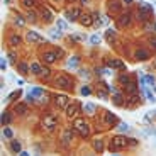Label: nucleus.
<instances>
[{"mask_svg": "<svg viewBox=\"0 0 156 156\" xmlns=\"http://www.w3.org/2000/svg\"><path fill=\"white\" fill-rule=\"evenodd\" d=\"M73 129L75 132H78L80 138H88L90 136V124L85 122V119H82V117H76L73 121Z\"/></svg>", "mask_w": 156, "mask_h": 156, "instance_id": "f257e3e1", "label": "nucleus"}, {"mask_svg": "<svg viewBox=\"0 0 156 156\" xmlns=\"http://www.w3.org/2000/svg\"><path fill=\"white\" fill-rule=\"evenodd\" d=\"M129 146V139H126L124 136H114L110 139V144H109V149L112 153H119L122 149H126Z\"/></svg>", "mask_w": 156, "mask_h": 156, "instance_id": "f03ea898", "label": "nucleus"}, {"mask_svg": "<svg viewBox=\"0 0 156 156\" xmlns=\"http://www.w3.org/2000/svg\"><path fill=\"white\" fill-rule=\"evenodd\" d=\"M54 85H56L58 88H63V90H71V88H73V80H71L68 75L61 73L54 78Z\"/></svg>", "mask_w": 156, "mask_h": 156, "instance_id": "7ed1b4c3", "label": "nucleus"}, {"mask_svg": "<svg viewBox=\"0 0 156 156\" xmlns=\"http://www.w3.org/2000/svg\"><path fill=\"white\" fill-rule=\"evenodd\" d=\"M26 41L31 44H43L44 37L39 32H36V31H29V32H26Z\"/></svg>", "mask_w": 156, "mask_h": 156, "instance_id": "20e7f679", "label": "nucleus"}, {"mask_svg": "<svg viewBox=\"0 0 156 156\" xmlns=\"http://www.w3.org/2000/svg\"><path fill=\"white\" fill-rule=\"evenodd\" d=\"M65 17H66V21H70V22H75V21H78V19L82 17V10L80 9H68L65 12Z\"/></svg>", "mask_w": 156, "mask_h": 156, "instance_id": "39448f33", "label": "nucleus"}, {"mask_svg": "<svg viewBox=\"0 0 156 156\" xmlns=\"http://www.w3.org/2000/svg\"><path fill=\"white\" fill-rule=\"evenodd\" d=\"M43 126L46 127L48 131H53L54 127L58 126V119L54 115H44V119H43Z\"/></svg>", "mask_w": 156, "mask_h": 156, "instance_id": "423d86ee", "label": "nucleus"}, {"mask_svg": "<svg viewBox=\"0 0 156 156\" xmlns=\"http://www.w3.org/2000/svg\"><path fill=\"white\" fill-rule=\"evenodd\" d=\"M66 117H76V114H80V104L78 102H71L68 104V107L65 109Z\"/></svg>", "mask_w": 156, "mask_h": 156, "instance_id": "0eeeda50", "label": "nucleus"}, {"mask_svg": "<svg viewBox=\"0 0 156 156\" xmlns=\"http://www.w3.org/2000/svg\"><path fill=\"white\" fill-rule=\"evenodd\" d=\"M41 60H43L46 65H53V63L58 60V54H56V51H44L43 54H41Z\"/></svg>", "mask_w": 156, "mask_h": 156, "instance_id": "6e6552de", "label": "nucleus"}, {"mask_svg": "<svg viewBox=\"0 0 156 156\" xmlns=\"http://www.w3.org/2000/svg\"><path fill=\"white\" fill-rule=\"evenodd\" d=\"M54 104H56L58 109H66L70 104V99L66 95H56L54 97Z\"/></svg>", "mask_w": 156, "mask_h": 156, "instance_id": "1a4fd4ad", "label": "nucleus"}, {"mask_svg": "<svg viewBox=\"0 0 156 156\" xmlns=\"http://www.w3.org/2000/svg\"><path fill=\"white\" fill-rule=\"evenodd\" d=\"M134 58L138 61H146V60H149V51L144 49V48H139L138 51L134 53Z\"/></svg>", "mask_w": 156, "mask_h": 156, "instance_id": "9d476101", "label": "nucleus"}, {"mask_svg": "<svg viewBox=\"0 0 156 156\" xmlns=\"http://www.w3.org/2000/svg\"><path fill=\"white\" fill-rule=\"evenodd\" d=\"M75 129H65V132H63V136H61V141H63V146L68 148L70 144H71V134H73Z\"/></svg>", "mask_w": 156, "mask_h": 156, "instance_id": "9b49d317", "label": "nucleus"}, {"mask_svg": "<svg viewBox=\"0 0 156 156\" xmlns=\"http://www.w3.org/2000/svg\"><path fill=\"white\" fill-rule=\"evenodd\" d=\"M80 22H82V26L90 27V26H93V17H92L90 14H82V17H80Z\"/></svg>", "mask_w": 156, "mask_h": 156, "instance_id": "f8f14e48", "label": "nucleus"}, {"mask_svg": "<svg viewBox=\"0 0 156 156\" xmlns=\"http://www.w3.org/2000/svg\"><path fill=\"white\" fill-rule=\"evenodd\" d=\"M131 19H132V15H131L129 12H127V14H122L121 19H119V26H121V27H127V26H131Z\"/></svg>", "mask_w": 156, "mask_h": 156, "instance_id": "ddd939ff", "label": "nucleus"}, {"mask_svg": "<svg viewBox=\"0 0 156 156\" xmlns=\"http://www.w3.org/2000/svg\"><path fill=\"white\" fill-rule=\"evenodd\" d=\"M107 66H109V68H117V70H124V68H126L124 63H122L121 60H115V58H114V60H109Z\"/></svg>", "mask_w": 156, "mask_h": 156, "instance_id": "4468645a", "label": "nucleus"}, {"mask_svg": "<svg viewBox=\"0 0 156 156\" xmlns=\"http://www.w3.org/2000/svg\"><path fill=\"white\" fill-rule=\"evenodd\" d=\"M41 17H43V21L46 22V24H49V22H53V14L49 9H43L41 10Z\"/></svg>", "mask_w": 156, "mask_h": 156, "instance_id": "2eb2a0df", "label": "nucleus"}, {"mask_svg": "<svg viewBox=\"0 0 156 156\" xmlns=\"http://www.w3.org/2000/svg\"><path fill=\"white\" fill-rule=\"evenodd\" d=\"M21 36H17V34H10V37H9V46H12V48H15V46H19L21 44Z\"/></svg>", "mask_w": 156, "mask_h": 156, "instance_id": "dca6fc26", "label": "nucleus"}, {"mask_svg": "<svg viewBox=\"0 0 156 156\" xmlns=\"http://www.w3.org/2000/svg\"><path fill=\"white\" fill-rule=\"evenodd\" d=\"M31 73L36 75V76H41V73H43L41 65H39V63H31Z\"/></svg>", "mask_w": 156, "mask_h": 156, "instance_id": "f3484780", "label": "nucleus"}, {"mask_svg": "<svg viewBox=\"0 0 156 156\" xmlns=\"http://www.w3.org/2000/svg\"><path fill=\"white\" fill-rule=\"evenodd\" d=\"M14 110H15L17 114H21V115H26V114H27V102H26V104H22V102H21V104H17Z\"/></svg>", "mask_w": 156, "mask_h": 156, "instance_id": "a211bd4d", "label": "nucleus"}, {"mask_svg": "<svg viewBox=\"0 0 156 156\" xmlns=\"http://www.w3.org/2000/svg\"><path fill=\"white\" fill-rule=\"evenodd\" d=\"M119 83L121 85H124V87H127L131 83V76H129V73H122L121 76H119Z\"/></svg>", "mask_w": 156, "mask_h": 156, "instance_id": "6ab92c4d", "label": "nucleus"}, {"mask_svg": "<svg viewBox=\"0 0 156 156\" xmlns=\"http://www.w3.org/2000/svg\"><path fill=\"white\" fill-rule=\"evenodd\" d=\"M10 121H12V115H10V112H2V126H7V124H10Z\"/></svg>", "mask_w": 156, "mask_h": 156, "instance_id": "aec40b11", "label": "nucleus"}, {"mask_svg": "<svg viewBox=\"0 0 156 156\" xmlns=\"http://www.w3.org/2000/svg\"><path fill=\"white\" fill-rule=\"evenodd\" d=\"M93 149L102 153L104 151V141H102V139H95V141H93Z\"/></svg>", "mask_w": 156, "mask_h": 156, "instance_id": "412c9836", "label": "nucleus"}, {"mask_svg": "<svg viewBox=\"0 0 156 156\" xmlns=\"http://www.w3.org/2000/svg\"><path fill=\"white\" fill-rule=\"evenodd\" d=\"M10 149H12L14 153H21L22 151V146L19 141H10Z\"/></svg>", "mask_w": 156, "mask_h": 156, "instance_id": "4be33fe9", "label": "nucleus"}, {"mask_svg": "<svg viewBox=\"0 0 156 156\" xmlns=\"http://www.w3.org/2000/svg\"><path fill=\"white\" fill-rule=\"evenodd\" d=\"M105 122H107V124H115L117 119L112 112H105Z\"/></svg>", "mask_w": 156, "mask_h": 156, "instance_id": "5701e85b", "label": "nucleus"}, {"mask_svg": "<svg viewBox=\"0 0 156 156\" xmlns=\"http://www.w3.org/2000/svg\"><path fill=\"white\" fill-rule=\"evenodd\" d=\"M26 21H27V19H24L22 15H15V19H14V24H15L17 27H22L24 24H26Z\"/></svg>", "mask_w": 156, "mask_h": 156, "instance_id": "b1692460", "label": "nucleus"}, {"mask_svg": "<svg viewBox=\"0 0 156 156\" xmlns=\"http://www.w3.org/2000/svg\"><path fill=\"white\" fill-rule=\"evenodd\" d=\"M26 19L29 22H36V21H37V14L32 12V10H29V12H27V15H26Z\"/></svg>", "mask_w": 156, "mask_h": 156, "instance_id": "393cba45", "label": "nucleus"}, {"mask_svg": "<svg viewBox=\"0 0 156 156\" xmlns=\"http://www.w3.org/2000/svg\"><path fill=\"white\" fill-rule=\"evenodd\" d=\"M17 68L21 70V71H22L24 75H27V73L31 71V66H27L26 63H19V65H17Z\"/></svg>", "mask_w": 156, "mask_h": 156, "instance_id": "a878e982", "label": "nucleus"}, {"mask_svg": "<svg viewBox=\"0 0 156 156\" xmlns=\"http://www.w3.org/2000/svg\"><path fill=\"white\" fill-rule=\"evenodd\" d=\"M93 112H95V105H93V104H87V105H85V114L93 115Z\"/></svg>", "mask_w": 156, "mask_h": 156, "instance_id": "bb28decb", "label": "nucleus"}, {"mask_svg": "<svg viewBox=\"0 0 156 156\" xmlns=\"http://www.w3.org/2000/svg\"><path fill=\"white\" fill-rule=\"evenodd\" d=\"M144 93H146L148 100H149V102H153V104H154V102H156V97L153 95L151 92H149V88H148V87H144Z\"/></svg>", "mask_w": 156, "mask_h": 156, "instance_id": "cd10ccee", "label": "nucleus"}, {"mask_svg": "<svg viewBox=\"0 0 156 156\" xmlns=\"http://www.w3.org/2000/svg\"><path fill=\"white\" fill-rule=\"evenodd\" d=\"M144 80H146V83H149L151 87H154V83H156V78L153 76V75H144Z\"/></svg>", "mask_w": 156, "mask_h": 156, "instance_id": "c85d7f7f", "label": "nucleus"}, {"mask_svg": "<svg viewBox=\"0 0 156 156\" xmlns=\"http://www.w3.org/2000/svg\"><path fill=\"white\" fill-rule=\"evenodd\" d=\"M21 4L26 7V9H31V7H34L36 0H21Z\"/></svg>", "mask_w": 156, "mask_h": 156, "instance_id": "c756f323", "label": "nucleus"}, {"mask_svg": "<svg viewBox=\"0 0 156 156\" xmlns=\"http://www.w3.org/2000/svg\"><path fill=\"white\" fill-rule=\"evenodd\" d=\"M76 65H78V58L76 56H73V58H70L68 60V68H76Z\"/></svg>", "mask_w": 156, "mask_h": 156, "instance_id": "7c9ffc66", "label": "nucleus"}, {"mask_svg": "<svg viewBox=\"0 0 156 156\" xmlns=\"http://www.w3.org/2000/svg\"><path fill=\"white\" fill-rule=\"evenodd\" d=\"M56 27H58V29H61V31H66V29H68L66 22H65V21H61V19H58V21H56Z\"/></svg>", "mask_w": 156, "mask_h": 156, "instance_id": "2f4dec72", "label": "nucleus"}, {"mask_svg": "<svg viewBox=\"0 0 156 156\" xmlns=\"http://www.w3.org/2000/svg\"><path fill=\"white\" fill-rule=\"evenodd\" d=\"M100 41H102V37H100L99 34H93V36H92V37H90V43L93 44V46H97V44H100Z\"/></svg>", "mask_w": 156, "mask_h": 156, "instance_id": "473e14b6", "label": "nucleus"}, {"mask_svg": "<svg viewBox=\"0 0 156 156\" xmlns=\"http://www.w3.org/2000/svg\"><path fill=\"white\" fill-rule=\"evenodd\" d=\"M49 36H51L53 39H56V37L60 39L61 37V29H58V27H56V29H53L51 32H49Z\"/></svg>", "mask_w": 156, "mask_h": 156, "instance_id": "72a5a7b5", "label": "nucleus"}, {"mask_svg": "<svg viewBox=\"0 0 156 156\" xmlns=\"http://www.w3.org/2000/svg\"><path fill=\"white\" fill-rule=\"evenodd\" d=\"M114 102H115L117 105H122V93L115 92V93H114Z\"/></svg>", "mask_w": 156, "mask_h": 156, "instance_id": "f704fd0d", "label": "nucleus"}, {"mask_svg": "<svg viewBox=\"0 0 156 156\" xmlns=\"http://www.w3.org/2000/svg\"><path fill=\"white\" fill-rule=\"evenodd\" d=\"M92 17H93V26H102V21H100V15H99V14H93V15H92Z\"/></svg>", "mask_w": 156, "mask_h": 156, "instance_id": "c9c22d12", "label": "nucleus"}, {"mask_svg": "<svg viewBox=\"0 0 156 156\" xmlns=\"http://www.w3.org/2000/svg\"><path fill=\"white\" fill-rule=\"evenodd\" d=\"M127 92H131V93H136V92H138V87H136L134 82H131L129 85H127Z\"/></svg>", "mask_w": 156, "mask_h": 156, "instance_id": "e433bc0d", "label": "nucleus"}, {"mask_svg": "<svg viewBox=\"0 0 156 156\" xmlns=\"http://www.w3.org/2000/svg\"><path fill=\"white\" fill-rule=\"evenodd\" d=\"M32 93H34L36 97L43 95V93H44V88H41V87H34V88H32Z\"/></svg>", "mask_w": 156, "mask_h": 156, "instance_id": "4c0bfd02", "label": "nucleus"}, {"mask_svg": "<svg viewBox=\"0 0 156 156\" xmlns=\"http://www.w3.org/2000/svg\"><path fill=\"white\" fill-rule=\"evenodd\" d=\"M80 93H82V95H90L92 90H90V87H87V85H85V87L80 88Z\"/></svg>", "mask_w": 156, "mask_h": 156, "instance_id": "58836bf2", "label": "nucleus"}, {"mask_svg": "<svg viewBox=\"0 0 156 156\" xmlns=\"http://www.w3.org/2000/svg\"><path fill=\"white\" fill-rule=\"evenodd\" d=\"M105 36H107V39H109V41H112V39L115 37V31H114V29H109V31H107V34H105Z\"/></svg>", "mask_w": 156, "mask_h": 156, "instance_id": "ea45409f", "label": "nucleus"}, {"mask_svg": "<svg viewBox=\"0 0 156 156\" xmlns=\"http://www.w3.org/2000/svg\"><path fill=\"white\" fill-rule=\"evenodd\" d=\"M49 75H51V70H49V68H43V73H41V76H39V78H48Z\"/></svg>", "mask_w": 156, "mask_h": 156, "instance_id": "a19ab883", "label": "nucleus"}, {"mask_svg": "<svg viewBox=\"0 0 156 156\" xmlns=\"http://www.w3.org/2000/svg\"><path fill=\"white\" fill-rule=\"evenodd\" d=\"M97 95H99L100 99L107 100V92H105V90H100V88H99V90H97Z\"/></svg>", "mask_w": 156, "mask_h": 156, "instance_id": "79ce46f5", "label": "nucleus"}, {"mask_svg": "<svg viewBox=\"0 0 156 156\" xmlns=\"http://www.w3.org/2000/svg\"><path fill=\"white\" fill-rule=\"evenodd\" d=\"M19 93H21L19 90H17V92H14V93H10V95L7 97V102H12V100L15 99V97H19Z\"/></svg>", "mask_w": 156, "mask_h": 156, "instance_id": "37998d69", "label": "nucleus"}, {"mask_svg": "<svg viewBox=\"0 0 156 156\" xmlns=\"http://www.w3.org/2000/svg\"><path fill=\"white\" fill-rule=\"evenodd\" d=\"M4 136L7 139H10V138H12V131H10L9 127H5V129H4Z\"/></svg>", "mask_w": 156, "mask_h": 156, "instance_id": "c03bdc74", "label": "nucleus"}, {"mask_svg": "<svg viewBox=\"0 0 156 156\" xmlns=\"http://www.w3.org/2000/svg\"><path fill=\"white\" fill-rule=\"evenodd\" d=\"M139 100H141V99H139L138 93H132V95H131V102H132V104H138Z\"/></svg>", "mask_w": 156, "mask_h": 156, "instance_id": "a18cd8bd", "label": "nucleus"}, {"mask_svg": "<svg viewBox=\"0 0 156 156\" xmlns=\"http://www.w3.org/2000/svg\"><path fill=\"white\" fill-rule=\"evenodd\" d=\"M119 131H126L127 132V131H129V126H127L126 122H121V124H119Z\"/></svg>", "mask_w": 156, "mask_h": 156, "instance_id": "49530a36", "label": "nucleus"}, {"mask_svg": "<svg viewBox=\"0 0 156 156\" xmlns=\"http://www.w3.org/2000/svg\"><path fill=\"white\" fill-rule=\"evenodd\" d=\"M5 68H7V60H5V58H2V61H0V70H2V71H5Z\"/></svg>", "mask_w": 156, "mask_h": 156, "instance_id": "de8ad7c7", "label": "nucleus"}, {"mask_svg": "<svg viewBox=\"0 0 156 156\" xmlns=\"http://www.w3.org/2000/svg\"><path fill=\"white\" fill-rule=\"evenodd\" d=\"M149 46H153V48L156 49V36H151V37H149Z\"/></svg>", "mask_w": 156, "mask_h": 156, "instance_id": "09e8293b", "label": "nucleus"}, {"mask_svg": "<svg viewBox=\"0 0 156 156\" xmlns=\"http://www.w3.org/2000/svg\"><path fill=\"white\" fill-rule=\"evenodd\" d=\"M80 76H85V78H87V76H88V71H87V70H80Z\"/></svg>", "mask_w": 156, "mask_h": 156, "instance_id": "8fccbe9b", "label": "nucleus"}, {"mask_svg": "<svg viewBox=\"0 0 156 156\" xmlns=\"http://www.w3.org/2000/svg\"><path fill=\"white\" fill-rule=\"evenodd\" d=\"M138 144V141L136 139H129V146H136Z\"/></svg>", "mask_w": 156, "mask_h": 156, "instance_id": "3c124183", "label": "nucleus"}, {"mask_svg": "<svg viewBox=\"0 0 156 156\" xmlns=\"http://www.w3.org/2000/svg\"><path fill=\"white\" fill-rule=\"evenodd\" d=\"M9 58H10V61H15V54H14V53H10Z\"/></svg>", "mask_w": 156, "mask_h": 156, "instance_id": "603ef678", "label": "nucleus"}, {"mask_svg": "<svg viewBox=\"0 0 156 156\" xmlns=\"http://www.w3.org/2000/svg\"><path fill=\"white\" fill-rule=\"evenodd\" d=\"M122 4H126V5H131V4H132V0H122Z\"/></svg>", "mask_w": 156, "mask_h": 156, "instance_id": "864d4df0", "label": "nucleus"}, {"mask_svg": "<svg viewBox=\"0 0 156 156\" xmlns=\"http://www.w3.org/2000/svg\"><path fill=\"white\" fill-rule=\"evenodd\" d=\"M80 2H82V4H87V2H88V0H80Z\"/></svg>", "mask_w": 156, "mask_h": 156, "instance_id": "5fc2aeb1", "label": "nucleus"}, {"mask_svg": "<svg viewBox=\"0 0 156 156\" xmlns=\"http://www.w3.org/2000/svg\"><path fill=\"white\" fill-rule=\"evenodd\" d=\"M154 31H156V24H154Z\"/></svg>", "mask_w": 156, "mask_h": 156, "instance_id": "6e6d98bb", "label": "nucleus"}, {"mask_svg": "<svg viewBox=\"0 0 156 156\" xmlns=\"http://www.w3.org/2000/svg\"><path fill=\"white\" fill-rule=\"evenodd\" d=\"M70 2H73V0H70Z\"/></svg>", "mask_w": 156, "mask_h": 156, "instance_id": "4d7b16f0", "label": "nucleus"}, {"mask_svg": "<svg viewBox=\"0 0 156 156\" xmlns=\"http://www.w3.org/2000/svg\"><path fill=\"white\" fill-rule=\"evenodd\" d=\"M154 114H156V112H154Z\"/></svg>", "mask_w": 156, "mask_h": 156, "instance_id": "13d9d810", "label": "nucleus"}]
</instances>
